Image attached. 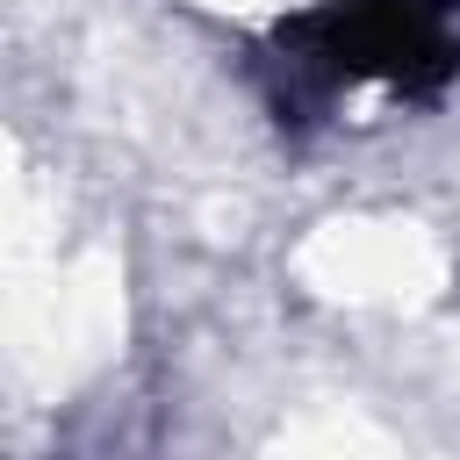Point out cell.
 I'll use <instances>...</instances> for the list:
<instances>
[{
    "label": "cell",
    "mask_w": 460,
    "mask_h": 460,
    "mask_svg": "<svg viewBox=\"0 0 460 460\" xmlns=\"http://www.w3.org/2000/svg\"><path fill=\"white\" fill-rule=\"evenodd\" d=\"M244 72L288 137L338 122L359 93L424 108L460 86V0H316L280 14L244 50Z\"/></svg>",
    "instance_id": "cell-1"
}]
</instances>
